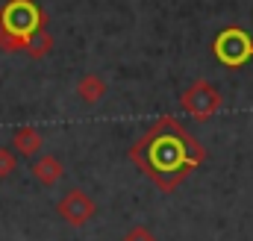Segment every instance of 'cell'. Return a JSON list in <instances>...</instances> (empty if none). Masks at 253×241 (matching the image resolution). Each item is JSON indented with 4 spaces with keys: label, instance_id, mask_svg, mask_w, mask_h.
Listing matches in <instances>:
<instances>
[{
    "label": "cell",
    "instance_id": "cell-10",
    "mask_svg": "<svg viewBox=\"0 0 253 241\" xmlns=\"http://www.w3.org/2000/svg\"><path fill=\"white\" fill-rule=\"evenodd\" d=\"M15 168H18V153L9 150V147H0V180L12 177Z\"/></svg>",
    "mask_w": 253,
    "mask_h": 241
},
{
    "label": "cell",
    "instance_id": "cell-5",
    "mask_svg": "<svg viewBox=\"0 0 253 241\" xmlns=\"http://www.w3.org/2000/svg\"><path fill=\"white\" fill-rule=\"evenodd\" d=\"M56 212H59V218H62L65 224H71V227H85V224L94 218L97 203H94L83 188H71L62 200L56 203Z\"/></svg>",
    "mask_w": 253,
    "mask_h": 241
},
{
    "label": "cell",
    "instance_id": "cell-1",
    "mask_svg": "<svg viewBox=\"0 0 253 241\" xmlns=\"http://www.w3.org/2000/svg\"><path fill=\"white\" fill-rule=\"evenodd\" d=\"M206 150L174 118L156 120L132 147L129 159L141 168L162 194H174L177 185L203 162Z\"/></svg>",
    "mask_w": 253,
    "mask_h": 241
},
{
    "label": "cell",
    "instance_id": "cell-7",
    "mask_svg": "<svg viewBox=\"0 0 253 241\" xmlns=\"http://www.w3.org/2000/svg\"><path fill=\"white\" fill-rule=\"evenodd\" d=\"M30 171H33V180L42 182V185H56V182L62 180V174H65L59 156H53V153L36 156V162L30 165Z\"/></svg>",
    "mask_w": 253,
    "mask_h": 241
},
{
    "label": "cell",
    "instance_id": "cell-9",
    "mask_svg": "<svg viewBox=\"0 0 253 241\" xmlns=\"http://www.w3.org/2000/svg\"><path fill=\"white\" fill-rule=\"evenodd\" d=\"M50 50H53V36L47 33V27H42V30L27 41V47H24V53H30L33 59H44Z\"/></svg>",
    "mask_w": 253,
    "mask_h": 241
},
{
    "label": "cell",
    "instance_id": "cell-8",
    "mask_svg": "<svg viewBox=\"0 0 253 241\" xmlns=\"http://www.w3.org/2000/svg\"><path fill=\"white\" fill-rule=\"evenodd\" d=\"M77 97L85 103V106H97L103 97H106V91H109V85H106V80L100 77V74H85V77H80V82H77Z\"/></svg>",
    "mask_w": 253,
    "mask_h": 241
},
{
    "label": "cell",
    "instance_id": "cell-6",
    "mask_svg": "<svg viewBox=\"0 0 253 241\" xmlns=\"http://www.w3.org/2000/svg\"><path fill=\"white\" fill-rule=\"evenodd\" d=\"M44 147V135L36 129V126H18L12 132V150L18 156H27V159H36Z\"/></svg>",
    "mask_w": 253,
    "mask_h": 241
},
{
    "label": "cell",
    "instance_id": "cell-4",
    "mask_svg": "<svg viewBox=\"0 0 253 241\" xmlns=\"http://www.w3.org/2000/svg\"><path fill=\"white\" fill-rule=\"evenodd\" d=\"M212 50H215V59L221 62L224 68H233L236 71V68H245L253 59V39L245 30H239V27H227L215 39Z\"/></svg>",
    "mask_w": 253,
    "mask_h": 241
},
{
    "label": "cell",
    "instance_id": "cell-11",
    "mask_svg": "<svg viewBox=\"0 0 253 241\" xmlns=\"http://www.w3.org/2000/svg\"><path fill=\"white\" fill-rule=\"evenodd\" d=\"M124 241H156V236L147 227H132V230L124 233Z\"/></svg>",
    "mask_w": 253,
    "mask_h": 241
},
{
    "label": "cell",
    "instance_id": "cell-2",
    "mask_svg": "<svg viewBox=\"0 0 253 241\" xmlns=\"http://www.w3.org/2000/svg\"><path fill=\"white\" fill-rule=\"evenodd\" d=\"M44 12L33 3V0H9L0 9V33L15 39V44L24 50L27 41L44 27Z\"/></svg>",
    "mask_w": 253,
    "mask_h": 241
},
{
    "label": "cell",
    "instance_id": "cell-3",
    "mask_svg": "<svg viewBox=\"0 0 253 241\" xmlns=\"http://www.w3.org/2000/svg\"><path fill=\"white\" fill-rule=\"evenodd\" d=\"M224 106V97L218 91V85H212L209 80H194L186 85V91L180 94V109L191 115L194 120H209L215 118Z\"/></svg>",
    "mask_w": 253,
    "mask_h": 241
}]
</instances>
